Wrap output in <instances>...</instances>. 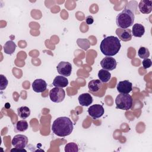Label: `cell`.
<instances>
[{"mask_svg": "<svg viewBox=\"0 0 152 152\" xmlns=\"http://www.w3.org/2000/svg\"><path fill=\"white\" fill-rule=\"evenodd\" d=\"M47 83L43 79H36L32 83V88L34 92L42 93L46 90Z\"/></svg>", "mask_w": 152, "mask_h": 152, "instance_id": "cell-12", "label": "cell"}, {"mask_svg": "<svg viewBox=\"0 0 152 152\" xmlns=\"http://www.w3.org/2000/svg\"><path fill=\"white\" fill-rule=\"evenodd\" d=\"M16 49V45L12 40L7 41L4 45V51L6 54L12 55Z\"/></svg>", "mask_w": 152, "mask_h": 152, "instance_id": "cell-19", "label": "cell"}, {"mask_svg": "<svg viewBox=\"0 0 152 152\" xmlns=\"http://www.w3.org/2000/svg\"><path fill=\"white\" fill-rule=\"evenodd\" d=\"M135 16L134 12L128 8H124L116 18V23L119 28H127L134 24Z\"/></svg>", "mask_w": 152, "mask_h": 152, "instance_id": "cell-3", "label": "cell"}, {"mask_svg": "<svg viewBox=\"0 0 152 152\" xmlns=\"http://www.w3.org/2000/svg\"><path fill=\"white\" fill-rule=\"evenodd\" d=\"M138 8L142 14H150L152 11V1L141 0L138 4Z\"/></svg>", "mask_w": 152, "mask_h": 152, "instance_id": "cell-13", "label": "cell"}, {"mask_svg": "<svg viewBox=\"0 0 152 152\" xmlns=\"http://www.w3.org/2000/svg\"><path fill=\"white\" fill-rule=\"evenodd\" d=\"M28 138L23 134H18L14 137L12 140V145L18 148H24L28 144Z\"/></svg>", "mask_w": 152, "mask_h": 152, "instance_id": "cell-8", "label": "cell"}, {"mask_svg": "<svg viewBox=\"0 0 152 152\" xmlns=\"http://www.w3.org/2000/svg\"><path fill=\"white\" fill-rule=\"evenodd\" d=\"M116 34L119 37L118 39L123 42H128L132 39V32L129 28H118L116 30Z\"/></svg>", "mask_w": 152, "mask_h": 152, "instance_id": "cell-11", "label": "cell"}, {"mask_svg": "<svg viewBox=\"0 0 152 152\" xmlns=\"http://www.w3.org/2000/svg\"><path fill=\"white\" fill-rule=\"evenodd\" d=\"M88 115L93 119H96L102 117L104 112V109L102 105L99 104H95L90 106L88 109Z\"/></svg>", "mask_w": 152, "mask_h": 152, "instance_id": "cell-6", "label": "cell"}, {"mask_svg": "<svg viewBox=\"0 0 152 152\" xmlns=\"http://www.w3.org/2000/svg\"><path fill=\"white\" fill-rule=\"evenodd\" d=\"M99 80L101 81L102 83H107L110 80L111 74L109 71L102 69H100L98 72Z\"/></svg>", "mask_w": 152, "mask_h": 152, "instance_id": "cell-20", "label": "cell"}, {"mask_svg": "<svg viewBox=\"0 0 152 152\" xmlns=\"http://www.w3.org/2000/svg\"><path fill=\"white\" fill-rule=\"evenodd\" d=\"M78 100L80 104L82 106H88L93 101L92 96L88 93L80 94L78 97Z\"/></svg>", "mask_w": 152, "mask_h": 152, "instance_id": "cell-14", "label": "cell"}, {"mask_svg": "<svg viewBox=\"0 0 152 152\" xmlns=\"http://www.w3.org/2000/svg\"><path fill=\"white\" fill-rule=\"evenodd\" d=\"M17 114L21 119H26L30 115V110L27 106H21L17 109Z\"/></svg>", "mask_w": 152, "mask_h": 152, "instance_id": "cell-21", "label": "cell"}, {"mask_svg": "<svg viewBox=\"0 0 152 152\" xmlns=\"http://www.w3.org/2000/svg\"><path fill=\"white\" fill-rule=\"evenodd\" d=\"M8 84V81L7 78L2 74L0 75V87L1 90H5Z\"/></svg>", "mask_w": 152, "mask_h": 152, "instance_id": "cell-24", "label": "cell"}, {"mask_svg": "<svg viewBox=\"0 0 152 152\" xmlns=\"http://www.w3.org/2000/svg\"><path fill=\"white\" fill-rule=\"evenodd\" d=\"M117 90L122 94H129L132 90V84L128 80L119 81L116 86Z\"/></svg>", "mask_w": 152, "mask_h": 152, "instance_id": "cell-10", "label": "cell"}, {"mask_svg": "<svg viewBox=\"0 0 152 152\" xmlns=\"http://www.w3.org/2000/svg\"><path fill=\"white\" fill-rule=\"evenodd\" d=\"M138 55L141 59L148 58L150 56V51L148 48L141 46L138 50Z\"/></svg>", "mask_w": 152, "mask_h": 152, "instance_id": "cell-22", "label": "cell"}, {"mask_svg": "<svg viewBox=\"0 0 152 152\" xmlns=\"http://www.w3.org/2000/svg\"><path fill=\"white\" fill-rule=\"evenodd\" d=\"M52 132L57 136L66 137L69 135L74 129L71 120L66 116H61L56 119L51 127Z\"/></svg>", "mask_w": 152, "mask_h": 152, "instance_id": "cell-1", "label": "cell"}, {"mask_svg": "<svg viewBox=\"0 0 152 152\" xmlns=\"http://www.w3.org/2000/svg\"><path fill=\"white\" fill-rule=\"evenodd\" d=\"M25 151L26 152V150L24 149V148H12L11 150V151Z\"/></svg>", "mask_w": 152, "mask_h": 152, "instance_id": "cell-27", "label": "cell"}, {"mask_svg": "<svg viewBox=\"0 0 152 152\" xmlns=\"http://www.w3.org/2000/svg\"><path fill=\"white\" fill-rule=\"evenodd\" d=\"M64 150L65 152H78V147L76 143L71 142L65 145Z\"/></svg>", "mask_w": 152, "mask_h": 152, "instance_id": "cell-23", "label": "cell"}, {"mask_svg": "<svg viewBox=\"0 0 152 152\" xmlns=\"http://www.w3.org/2000/svg\"><path fill=\"white\" fill-rule=\"evenodd\" d=\"M56 69L61 75L69 77L72 72V65L68 62L61 61L58 64Z\"/></svg>", "mask_w": 152, "mask_h": 152, "instance_id": "cell-7", "label": "cell"}, {"mask_svg": "<svg viewBox=\"0 0 152 152\" xmlns=\"http://www.w3.org/2000/svg\"><path fill=\"white\" fill-rule=\"evenodd\" d=\"M52 84L55 87L64 88L68 86V80L64 76L58 75L53 79Z\"/></svg>", "mask_w": 152, "mask_h": 152, "instance_id": "cell-15", "label": "cell"}, {"mask_svg": "<svg viewBox=\"0 0 152 152\" xmlns=\"http://www.w3.org/2000/svg\"><path fill=\"white\" fill-rule=\"evenodd\" d=\"M151 64H152L151 61L149 58L144 59V60L142 62V66H143L144 69H146L147 68H149L151 66Z\"/></svg>", "mask_w": 152, "mask_h": 152, "instance_id": "cell-25", "label": "cell"}, {"mask_svg": "<svg viewBox=\"0 0 152 152\" xmlns=\"http://www.w3.org/2000/svg\"><path fill=\"white\" fill-rule=\"evenodd\" d=\"M121 48L120 40L118 37L113 36L106 37L102 40L100 45L102 53L106 56H112L116 55Z\"/></svg>", "mask_w": 152, "mask_h": 152, "instance_id": "cell-2", "label": "cell"}, {"mask_svg": "<svg viewBox=\"0 0 152 152\" xmlns=\"http://www.w3.org/2000/svg\"><path fill=\"white\" fill-rule=\"evenodd\" d=\"M102 87V83L100 80H92L88 84L89 91L92 93L99 91Z\"/></svg>", "mask_w": 152, "mask_h": 152, "instance_id": "cell-17", "label": "cell"}, {"mask_svg": "<svg viewBox=\"0 0 152 152\" xmlns=\"http://www.w3.org/2000/svg\"><path fill=\"white\" fill-rule=\"evenodd\" d=\"M28 128V124L26 120L18 121L14 125V131L16 132H23L26 131Z\"/></svg>", "mask_w": 152, "mask_h": 152, "instance_id": "cell-18", "label": "cell"}, {"mask_svg": "<svg viewBox=\"0 0 152 152\" xmlns=\"http://www.w3.org/2000/svg\"><path fill=\"white\" fill-rule=\"evenodd\" d=\"M100 65L103 69L107 71H112L116 68L117 62L114 58L106 56L100 61Z\"/></svg>", "mask_w": 152, "mask_h": 152, "instance_id": "cell-9", "label": "cell"}, {"mask_svg": "<svg viewBox=\"0 0 152 152\" xmlns=\"http://www.w3.org/2000/svg\"><path fill=\"white\" fill-rule=\"evenodd\" d=\"M132 35L136 37H141L145 33L144 26L141 24L136 23L133 25L132 29Z\"/></svg>", "mask_w": 152, "mask_h": 152, "instance_id": "cell-16", "label": "cell"}, {"mask_svg": "<svg viewBox=\"0 0 152 152\" xmlns=\"http://www.w3.org/2000/svg\"><path fill=\"white\" fill-rule=\"evenodd\" d=\"M94 22V18L91 15H88L86 18V23L88 25H91Z\"/></svg>", "mask_w": 152, "mask_h": 152, "instance_id": "cell-26", "label": "cell"}, {"mask_svg": "<svg viewBox=\"0 0 152 152\" xmlns=\"http://www.w3.org/2000/svg\"><path fill=\"white\" fill-rule=\"evenodd\" d=\"M115 104L116 109L128 110L132 107L133 100L129 94L120 93L115 99Z\"/></svg>", "mask_w": 152, "mask_h": 152, "instance_id": "cell-4", "label": "cell"}, {"mask_svg": "<svg viewBox=\"0 0 152 152\" xmlns=\"http://www.w3.org/2000/svg\"><path fill=\"white\" fill-rule=\"evenodd\" d=\"M65 97V90L62 88L54 87L49 91V97L54 103H60L64 100Z\"/></svg>", "mask_w": 152, "mask_h": 152, "instance_id": "cell-5", "label": "cell"}]
</instances>
